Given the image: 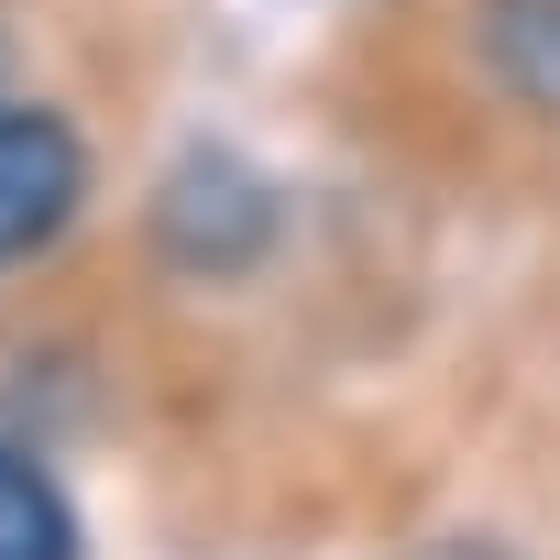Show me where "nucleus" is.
<instances>
[{"mask_svg":"<svg viewBox=\"0 0 560 560\" xmlns=\"http://www.w3.org/2000/svg\"><path fill=\"white\" fill-rule=\"evenodd\" d=\"M89 198V132L67 110H23L0 100V275L34 264Z\"/></svg>","mask_w":560,"mask_h":560,"instance_id":"1","label":"nucleus"},{"mask_svg":"<svg viewBox=\"0 0 560 560\" xmlns=\"http://www.w3.org/2000/svg\"><path fill=\"white\" fill-rule=\"evenodd\" d=\"M264 187L231 165V154H198V165H176V187L154 198V231H165V253L176 264H198V275H231V264H253L264 253Z\"/></svg>","mask_w":560,"mask_h":560,"instance_id":"2","label":"nucleus"},{"mask_svg":"<svg viewBox=\"0 0 560 560\" xmlns=\"http://www.w3.org/2000/svg\"><path fill=\"white\" fill-rule=\"evenodd\" d=\"M0 560H78V505L67 483L0 440Z\"/></svg>","mask_w":560,"mask_h":560,"instance_id":"3","label":"nucleus"}]
</instances>
